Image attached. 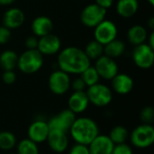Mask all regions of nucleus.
<instances>
[{
  "instance_id": "38",
  "label": "nucleus",
  "mask_w": 154,
  "mask_h": 154,
  "mask_svg": "<svg viewBox=\"0 0 154 154\" xmlns=\"http://www.w3.org/2000/svg\"><path fill=\"white\" fill-rule=\"evenodd\" d=\"M14 2L15 0H0V5H10Z\"/></svg>"
},
{
  "instance_id": "13",
  "label": "nucleus",
  "mask_w": 154,
  "mask_h": 154,
  "mask_svg": "<svg viewBox=\"0 0 154 154\" xmlns=\"http://www.w3.org/2000/svg\"><path fill=\"white\" fill-rule=\"evenodd\" d=\"M46 142L51 151L57 153L64 152L69 146V138L67 133L60 130H50Z\"/></svg>"
},
{
  "instance_id": "35",
  "label": "nucleus",
  "mask_w": 154,
  "mask_h": 154,
  "mask_svg": "<svg viewBox=\"0 0 154 154\" xmlns=\"http://www.w3.org/2000/svg\"><path fill=\"white\" fill-rule=\"evenodd\" d=\"M37 45H38V39L36 36H29L25 40V46L27 50L37 49Z\"/></svg>"
},
{
  "instance_id": "14",
  "label": "nucleus",
  "mask_w": 154,
  "mask_h": 154,
  "mask_svg": "<svg viewBox=\"0 0 154 154\" xmlns=\"http://www.w3.org/2000/svg\"><path fill=\"white\" fill-rule=\"evenodd\" d=\"M61 42L60 38L54 34H47L38 40L37 50L42 55H53L60 51Z\"/></svg>"
},
{
  "instance_id": "18",
  "label": "nucleus",
  "mask_w": 154,
  "mask_h": 154,
  "mask_svg": "<svg viewBox=\"0 0 154 154\" xmlns=\"http://www.w3.org/2000/svg\"><path fill=\"white\" fill-rule=\"evenodd\" d=\"M69 109L74 114H81L87 110L89 105L88 96L85 91H74L68 100Z\"/></svg>"
},
{
  "instance_id": "36",
  "label": "nucleus",
  "mask_w": 154,
  "mask_h": 154,
  "mask_svg": "<svg viewBox=\"0 0 154 154\" xmlns=\"http://www.w3.org/2000/svg\"><path fill=\"white\" fill-rule=\"evenodd\" d=\"M95 2L99 6H101L105 9H108L109 7L112 6L114 0H95Z\"/></svg>"
},
{
  "instance_id": "16",
  "label": "nucleus",
  "mask_w": 154,
  "mask_h": 154,
  "mask_svg": "<svg viewBox=\"0 0 154 154\" xmlns=\"http://www.w3.org/2000/svg\"><path fill=\"white\" fill-rule=\"evenodd\" d=\"M25 16L23 12L16 7L7 9L3 15V25L9 30L19 28L24 22Z\"/></svg>"
},
{
  "instance_id": "10",
  "label": "nucleus",
  "mask_w": 154,
  "mask_h": 154,
  "mask_svg": "<svg viewBox=\"0 0 154 154\" xmlns=\"http://www.w3.org/2000/svg\"><path fill=\"white\" fill-rule=\"evenodd\" d=\"M76 118V114L68 108L52 116L47 123L50 130H60L64 133H68Z\"/></svg>"
},
{
  "instance_id": "31",
  "label": "nucleus",
  "mask_w": 154,
  "mask_h": 154,
  "mask_svg": "<svg viewBox=\"0 0 154 154\" xmlns=\"http://www.w3.org/2000/svg\"><path fill=\"white\" fill-rule=\"evenodd\" d=\"M69 154H90L89 153V150L88 145H84V144H80V143H76L74 144L69 152Z\"/></svg>"
},
{
  "instance_id": "9",
  "label": "nucleus",
  "mask_w": 154,
  "mask_h": 154,
  "mask_svg": "<svg viewBox=\"0 0 154 154\" xmlns=\"http://www.w3.org/2000/svg\"><path fill=\"white\" fill-rule=\"evenodd\" d=\"M50 90L55 95H64L70 88V79L69 74L58 69L53 71L49 77Z\"/></svg>"
},
{
  "instance_id": "15",
  "label": "nucleus",
  "mask_w": 154,
  "mask_h": 154,
  "mask_svg": "<svg viewBox=\"0 0 154 154\" xmlns=\"http://www.w3.org/2000/svg\"><path fill=\"white\" fill-rule=\"evenodd\" d=\"M88 147L90 154H112L115 144L108 135L98 134Z\"/></svg>"
},
{
  "instance_id": "40",
  "label": "nucleus",
  "mask_w": 154,
  "mask_h": 154,
  "mask_svg": "<svg viewBox=\"0 0 154 154\" xmlns=\"http://www.w3.org/2000/svg\"><path fill=\"white\" fill-rule=\"evenodd\" d=\"M147 1H148L152 5H154V0H147Z\"/></svg>"
},
{
  "instance_id": "39",
  "label": "nucleus",
  "mask_w": 154,
  "mask_h": 154,
  "mask_svg": "<svg viewBox=\"0 0 154 154\" xmlns=\"http://www.w3.org/2000/svg\"><path fill=\"white\" fill-rule=\"evenodd\" d=\"M148 26H149L151 29H153L154 28V18L153 17L150 18V20H149V22H148Z\"/></svg>"
},
{
  "instance_id": "17",
  "label": "nucleus",
  "mask_w": 154,
  "mask_h": 154,
  "mask_svg": "<svg viewBox=\"0 0 154 154\" xmlns=\"http://www.w3.org/2000/svg\"><path fill=\"white\" fill-rule=\"evenodd\" d=\"M111 80L113 90L119 95L129 94L134 88V80L127 74L117 73Z\"/></svg>"
},
{
  "instance_id": "12",
  "label": "nucleus",
  "mask_w": 154,
  "mask_h": 154,
  "mask_svg": "<svg viewBox=\"0 0 154 154\" xmlns=\"http://www.w3.org/2000/svg\"><path fill=\"white\" fill-rule=\"evenodd\" d=\"M50 128L48 123L42 119L33 121L28 127L27 135L28 139L34 142L35 143H42L46 142Z\"/></svg>"
},
{
  "instance_id": "11",
  "label": "nucleus",
  "mask_w": 154,
  "mask_h": 154,
  "mask_svg": "<svg viewBox=\"0 0 154 154\" xmlns=\"http://www.w3.org/2000/svg\"><path fill=\"white\" fill-rule=\"evenodd\" d=\"M95 69L100 78L106 80H111L118 73V66L114 59L102 55L96 60Z\"/></svg>"
},
{
  "instance_id": "23",
  "label": "nucleus",
  "mask_w": 154,
  "mask_h": 154,
  "mask_svg": "<svg viewBox=\"0 0 154 154\" xmlns=\"http://www.w3.org/2000/svg\"><path fill=\"white\" fill-rule=\"evenodd\" d=\"M18 55L11 50H6L0 54V67L4 70H14L17 66Z\"/></svg>"
},
{
  "instance_id": "2",
  "label": "nucleus",
  "mask_w": 154,
  "mask_h": 154,
  "mask_svg": "<svg viewBox=\"0 0 154 154\" xmlns=\"http://www.w3.org/2000/svg\"><path fill=\"white\" fill-rule=\"evenodd\" d=\"M69 133L76 143L88 145L99 134V128L92 118L82 116L75 119Z\"/></svg>"
},
{
  "instance_id": "24",
  "label": "nucleus",
  "mask_w": 154,
  "mask_h": 154,
  "mask_svg": "<svg viewBox=\"0 0 154 154\" xmlns=\"http://www.w3.org/2000/svg\"><path fill=\"white\" fill-rule=\"evenodd\" d=\"M108 137L114 143V144H121L125 143L127 138L129 137L128 130L123 125H116L110 131Z\"/></svg>"
},
{
  "instance_id": "20",
  "label": "nucleus",
  "mask_w": 154,
  "mask_h": 154,
  "mask_svg": "<svg viewBox=\"0 0 154 154\" xmlns=\"http://www.w3.org/2000/svg\"><path fill=\"white\" fill-rule=\"evenodd\" d=\"M139 8L138 0H118L116 4L117 14L124 18L134 16Z\"/></svg>"
},
{
  "instance_id": "37",
  "label": "nucleus",
  "mask_w": 154,
  "mask_h": 154,
  "mask_svg": "<svg viewBox=\"0 0 154 154\" xmlns=\"http://www.w3.org/2000/svg\"><path fill=\"white\" fill-rule=\"evenodd\" d=\"M149 46H151L152 49H154V32H152L150 36H149V40H148V43H147Z\"/></svg>"
},
{
  "instance_id": "30",
  "label": "nucleus",
  "mask_w": 154,
  "mask_h": 154,
  "mask_svg": "<svg viewBox=\"0 0 154 154\" xmlns=\"http://www.w3.org/2000/svg\"><path fill=\"white\" fill-rule=\"evenodd\" d=\"M112 154H134V152L131 146L125 143L121 144H116Z\"/></svg>"
},
{
  "instance_id": "1",
  "label": "nucleus",
  "mask_w": 154,
  "mask_h": 154,
  "mask_svg": "<svg viewBox=\"0 0 154 154\" xmlns=\"http://www.w3.org/2000/svg\"><path fill=\"white\" fill-rule=\"evenodd\" d=\"M57 62L59 69L67 74L80 75L90 66V60L87 57L84 51L74 46L67 47L60 51Z\"/></svg>"
},
{
  "instance_id": "27",
  "label": "nucleus",
  "mask_w": 154,
  "mask_h": 154,
  "mask_svg": "<svg viewBox=\"0 0 154 154\" xmlns=\"http://www.w3.org/2000/svg\"><path fill=\"white\" fill-rule=\"evenodd\" d=\"M16 137L9 131L0 132V150L2 151H11L16 146Z\"/></svg>"
},
{
  "instance_id": "19",
  "label": "nucleus",
  "mask_w": 154,
  "mask_h": 154,
  "mask_svg": "<svg viewBox=\"0 0 154 154\" xmlns=\"http://www.w3.org/2000/svg\"><path fill=\"white\" fill-rule=\"evenodd\" d=\"M31 29L34 36H38L40 38L51 33V31L53 29V23L51 18L44 15H41L36 17L32 22Z\"/></svg>"
},
{
  "instance_id": "41",
  "label": "nucleus",
  "mask_w": 154,
  "mask_h": 154,
  "mask_svg": "<svg viewBox=\"0 0 154 154\" xmlns=\"http://www.w3.org/2000/svg\"><path fill=\"white\" fill-rule=\"evenodd\" d=\"M7 154H16V153H14V152H10V153H7Z\"/></svg>"
},
{
  "instance_id": "21",
  "label": "nucleus",
  "mask_w": 154,
  "mask_h": 154,
  "mask_svg": "<svg viewBox=\"0 0 154 154\" xmlns=\"http://www.w3.org/2000/svg\"><path fill=\"white\" fill-rule=\"evenodd\" d=\"M148 32L147 30L143 25H134L130 27L127 32V39L129 42L134 46H137L139 44L144 43L147 40Z\"/></svg>"
},
{
  "instance_id": "22",
  "label": "nucleus",
  "mask_w": 154,
  "mask_h": 154,
  "mask_svg": "<svg viewBox=\"0 0 154 154\" xmlns=\"http://www.w3.org/2000/svg\"><path fill=\"white\" fill-rule=\"evenodd\" d=\"M125 50V45L123 41L120 40H113L112 42H108L104 46V52L105 55L110 57L112 59L120 57Z\"/></svg>"
},
{
  "instance_id": "26",
  "label": "nucleus",
  "mask_w": 154,
  "mask_h": 154,
  "mask_svg": "<svg viewBox=\"0 0 154 154\" xmlns=\"http://www.w3.org/2000/svg\"><path fill=\"white\" fill-rule=\"evenodd\" d=\"M84 52L89 60H97L104 53V46L96 40H93L87 44Z\"/></svg>"
},
{
  "instance_id": "3",
  "label": "nucleus",
  "mask_w": 154,
  "mask_h": 154,
  "mask_svg": "<svg viewBox=\"0 0 154 154\" xmlns=\"http://www.w3.org/2000/svg\"><path fill=\"white\" fill-rule=\"evenodd\" d=\"M43 64L42 54L37 50H27L18 56L17 67L24 74H33L41 69Z\"/></svg>"
},
{
  "instance_id": "29",
  "label": "nucleus",
  "mask_w": 154,
  "mask_h": 154,
  "mask_svg": "<svg viewBox=\"0 0 154 154\" xmlns=\"http://www.w3.org/2000/svg\"><path fill=\"white\" fill-rule=\"evenodd\" d=\"M140 117L142 119V122L143 124H149L152 125L153 122L154 118V110L152 106H146L144 107L140 115Z\"/></svg>"
},
{
  "instance_id": "4",
  "label": "nucleus",
  "mask_w": 154,
  "mask_h": 154,
  "mask_svg": "<svg viewBox=\"0 0 154 154\" xmlns=\"http://www.w3.org/2000/svg\"><path fill=\"white\" fill-rule=\"evenodd\" d=\"M131 143L139 149H146L154 143V128L152 125L143 124L135 127L129 135Z\"/></svg>"
},
{
  "instance_id": "33",
  "label": "nucleus",
  "mask_w": 154,
  "mask_h": 154,
  "mask_svg": "<svg viewBox=\"0 0 154 154\" xmlns=\"http://www.w3.org/2000/svg\"><path fill=\"white\" fill-rule=\"evenodd\" d=\"M2 79L5 84L11 85L14 83L16 79V75L14 72V70H5V72L2 75Z\"/></svg>"
},
{
  "instance_id": "28",
  "label": "nucleus",
  "mask_w": 154,
  "mask_h": 154,
  "mask_svg": "<svg viewBox=\"0 0 154 154\" xmlns=\"http://www.w3.org/2000/svg\"><path fill=\"white\" fill-rule=\"evenodd\" d=\"M80 78L82 79V80L84 81V83L86 84L88 88L98 83L99 79H100L97 69H95V67H92V66L88 67L80 74Z\"/></svg>"
},
{
  "instance_id": "7",
  "label": "nucleus",
  "mask_w": 154,
  "mask_h": 154,
  "mask_svg": "<svg viewBox=\"0 0 154 154\" xmlns=\"http://www.w3.org/2000/svg\"><path fill=\"white\" fill-rule=\"evenodd\" d=\"M153 50L154 49L145 42L135 46L132 55L134 64L138 68L143 69L152 68L154 62Z\"/></svg>"
},
{
  "instance_id": "25",
  "label": "nucleus",
  "mask_w": 154,
  "mask_h": 154,
  "mask_svg": "<svg viewBox=\"0 0 154 154\" xmlns=\"http://www.w3.org/2000/svg\"><path fill=\"white\" fill-rule=\"evenodd\" d=\"M16 154H39L38 144L30 139H23L16 145Z\"/></svg>"
},
{
  "instance_id": "6",
  "label": "nucleus",
  "mask_w": 154,
  "mask_h": 154,
  "mask_svg": "<svg viewBox=\"0 0 154 154\" xmlns=\"http://www.w3.org/2000/svg\"><path fill=\"white\" fill-rule=\"evenodd\" d=\"M106 14V9L99 6L98 5L90 4L87 5L80 14L81 23L90 28H95L103 20H105Z\"/></svg>"
},
{
  "instance_id": "34",
  "label": "nucleus",
  "mask_w": 154,
  "mask_h": 154,
  "mask_svg": "<svg viewBox=\"0 0 154 154\" xmlns=\"http://www.w3.org/2000/svg\"><path fill=\"white\" fill-rule=\"evenodd\" d=\"M86 87L87 86L81 78H77L73 81H70V88H72L74 91H84Z\"/></svg>"
},
{
  "instance_id": "8",
  "label": "nucleus",
  "mask_w": 154,
  "mask_h": 154,
  "mask_svg": "<svg viewBox=\"0 0 154 154\" xmlns=\"http://www.w3.org/2000/svg\"><path fill=\"white\" fill-rule=\"evenodd\" d=\"M117 27L116 23L110 20H103L99 24L95 27L94 38L97 42L101 43L103 46L116 39Z\"/></svg>"
},
{
  "instance_id": "32",
  "label": "nucleus",
  "mask_w": 154,
  "mask_h": 154,
  "mask_svg": "<svg viewBox=\"0 0 154 154\" xmlns=\"http://www.w3.org/2000/svg\"><path fill=\"white\" fill-rule=\"evenodd\" d=\"M11 38V30L5 26H0V44H5Z\"/></svg>"
},
{
  "instance_id": "5",
  "label": "nucleus",
  "mask_w": 154,
  "mask_h": 154,
  "mask_svg": "<svg viewBox=\"0 0 154 154\" xmlns=\"http://www.w3.org/2000/svg\"><path fill=\"white\" fill-rule=\"evenodd\" d=\"M86 94L89 103L97 107H104L108 106L113 99L112 90L107 86L100 83H97L88 87Z\"/></svg>"
}]
</instances>
